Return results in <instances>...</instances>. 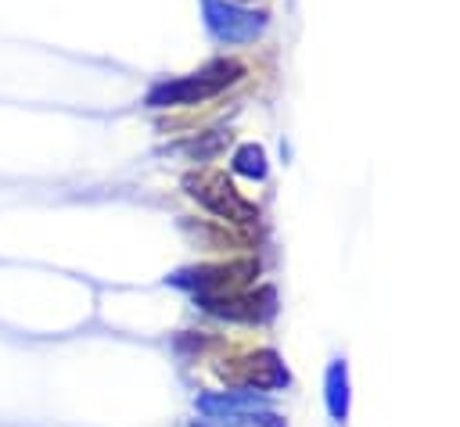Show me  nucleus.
Listing matches in <instances>:
<instances>
[{"label":"nucleus","instance_id":"1","mask_svg":"<svg viewBox=\"0 0 460 427\" xmlns=\"http://www.w3.org/2000/svg\"><path fill=\"white\" fill-rule=\"evenodd\" d=\"M234 79H237V65L216 61L212 68H205V72H198V75H190V79H183V83L162 86V90L151 97V104H158V108H165V104H194V100H201V97L219 93V90H223L226 83H234Z\"/></svg>","mask_w":460,"mask_h":427},{"label":"nucleus","instance_id":"2","mask_svg":"<svg viewBox=\"0 0 460 427\" xmlns=\"http://www.w3.org/2000/svg\"><path fill=\"white\" fill-rule=\"evenodd\" d=\"M190 187V194L198 197V201H205L212 212H219L223 219H237V222H252L259 212L223 179V176H205V179H190L187 183Z\"/></svg>","mask_w":460,"mask_h":427},{"label":"nucleus","instance_id":"3","mask_svg":"<svg viewBox=\"0 0 460 427\" xmlns=\"http://www.w3.org/2000/svg\"><path fill=\"white\" fill-rule=\"evenodd\" d=\"M205 14H208L212 32L223 36V39H230V43L252 39L259 32V25H262L259 14H248V11H241V7H234L226 0H205Z\"/></svg>","mask_w":460,"mask_h":427},{"label":"nucleus","instance_id":"4","mask_svg":"<svg viewBox=\"0 0 460 427\" xmlns=\"http://www.w3.org/2000/svg\"><path fill=\"white\" fill-rule=\"evenodd\" d=\"M327 402L334 416H345V370L341 366H331L327 373Z\"/></svg>","mask_w":460,"mask_h":427},{"label":"nucleus","instance_id":"5","mask_svg":"<svg viewBox=\"0 0 460 427\" xmlns=\"http://www.w3.org/2000/svg\"><path fill=\"white\" fill-rule=\"evenodd\" d=\"M237 169H241V172H252V176H262V151L244 147V151L237 154Z\"/></svg>","mask_w":460,"mask_h":427}]
</instances>
